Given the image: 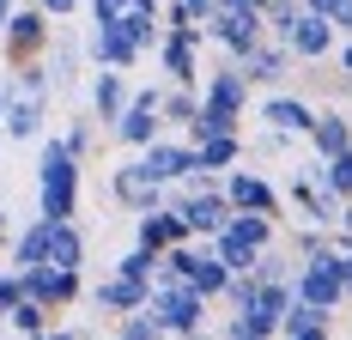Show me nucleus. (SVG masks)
Segmentation results:
<instances>
[{
  "instance_id": "13",
  "label": "nucleus",
  "mask_w": 352,
  "mask_h": 340,
  "mask_svg": "<svg viewBox=\"0 0 352 340\" xmlns=\"http://www.w3.org/2000/svg\"><path fill=\"white\" fill-rule=\"evenodd\" d=\"M109 201L122 206V213H134V219H140V213H152V206L170 201V189H158V182H152V176H146V170L128 158V164L109 170Z\"/></svg>"
},
{
  "instance_id": "27",
  "label": "nucleus",
  "mask_w": 352,
  "mask_h": 340,
  "mask_svg": "<svg viewBox=\"0 0 352 340\" xmlns=\"http://www.w3.org/2000/svg\"><path fill=\"white\" fill-rule=\"evenodd\" d=\"M195 103H201L195 85H164V92H158V122H164V128H188Z\"/></svg>"
},
{
  "instance_id": "22",
  "label": "nucleus",
  "mask_w": 352,
  "mask_h": 340,
  "mask_svg": "<svg viewBox=\"0 0 352 340\" xmlns=\"http://www.w3.org/2000/svg\"><path fill=\"white\" fill-rule=\"evenodd\" d=\"M0 134H6V146H12V140H43L49 134V98H6Z\"/></svg>"
},
{
  "instance_id": "34",
  "label": "nucleus",
  "mask_w": 352,
  "mask_h": 340,
  "mask_svg": "<svg viewBox=\"0 0 352 340\" xmlns=\"http://www.w3.org/2000/svg\"><path fill=\"white\" fill-rule=\"evenodd\" d=\"M152 268H158V255H146V249H128L122 262H116V279H128V286H152Z\"/></svg>"
},
{
  "instance_id": "46",
  "label": "nucleus",
  "mask_w": 352,
  "mask_h": 340,
  "mask_svg": "<svg viewBox=\"0 0 352 340\" xmlns=\"http://www.w3.org/2000/svg\"><path fill=\"white\" fill-rule=\"evenodd\" d=\"M19 12V0H0V31H6V19Z\"/></svg>"
},
{
  "instance_id": "37",
  "label": "nucleus",
  "mask_w": 352,
  "mask_h": 340,
  "mask_svg": "<svg viewBox=\"0 0 352 340\" xmlns=\"http://www.w3.org/2000/svg\"><path fill=\"white\" fill-rule=\"evenodd\" d=\"M280 340H334V322H285Z\"/></svg>"
},
{
  "instance_id": "6",
  "label": "nucleus",
  "mask_w": 352,
  "mask_h": 340,
  "mask_svg": "<svg viewBox=\"0 0 352 340\" xmlns=\"http://www.w3.org/2000/svg\"><path fill=\"white\" fill-rule=\"evenodd\" d=\"M201 25H158V67H164V85H195L201 73Z\"/></svg>"
},
{
  "instance_id": "5",
  "label": "nucleus",
  "mask_w": 352,
  "mask_h": 340,
  "mask_svg": "<svg viewBox=\"0 0 352 340\" xmlns=\"http://www.w3.org/2000/svg\"><path fill=\"white\" fill-rule=\"evenodd\" d=\"M274 43H280L298 67H322V61L334 55V25H328L322 12H304V6H298L280 31H274Z\"/></svg>"
},
{
  "instance_id": "19",
  "label": "nucleus",
  "mask_w": 352,
  "mask_h": 340,
  "mask_svg": "<svg viewBox=\"0 0 352 340\" xmlns=\"http://www.w3.org/2000/svg\"><path fill=\"white\" fill-rule=\"evenodd\" d=\"M85 255H91V237L79 219H61L49 225V243H43V268H67V273H85Z\"/></svg>"
},
{
  "instance_id": "24",
  "label": "nucleus",
  "mask_w": 352,
  "mask_h": 340,
  "mask_svg": "<svg viewBox=\"0 0 352 340\" xmlns=\"http://www.w3.org/2000/svg\"><path fill=\"white\" fill-rule=\"evenodd\" d=\"M79 304H91L98 316H134V310L146 304V286H128V279L104 273L98 286H85V298H79Z\"/></svg>"
},
{
  "instance_id": "11",
  "label": "nucleus",
  "mask_w": 352,
  "mask_h": 340,
  "mask_svg": "<svg viewBox=\"0 0 352 340\" xmlns=\"http://www.w3.org/2000/svg\"><path fill=\"white\" fill-rule=\"evenodd\" d=\"M49 36H55V19H43L36 6H19V12L6 19V31H0V55H6V67L36 61V55L49 49Z\"/></svg>"
},
{
  "instance_id": "42",
  "label": "nucleus",
  "mask_w": 352,
  "mask_h": 340,
  "mask_svg": "<svg viewBox=\"0 0 352 340\" xmlns=\"http://www.w3.org/2000/svg\"><path fill=\"white\" fill-rule=\"evenodd\" d=\"M334 61H340V79H352V36H334Z\"/></svg>"
},
{
  "instance_id": "10",
  "label": "nucleus",
  "mask_w": 352,
  "mask_h": 340,
  "mask_svg": "<svg viewBox=\"0 0 352 340\" xmlns=\"http://www.w3.org/2000/svg\"><path fill=\"white\" fill-rule=\"evenodd\" d=\"M158 92L164 85H134V98H128V109L109 122V134L122 140L128 152H140V146H152V140L164 134V122H158Z\"/></svg>"
},
{
  "instance_id": "51",
  "label": "nucleus",
  "mask_w": 352,
  "mask_h": 340,
  "mask_svg": "<svg viewBox=\"0 0 352 340\" xmlns=\"http://www.w3.org/2000/svg\"><path fill=\"white\" fill-rule=\"evenodd\" d=\"M158 340H176V334H158Z\"/></svg>"
},
{
  "instance_id": "43",
  "label": "nucleus",
  "mask_w": 352,
  "mask_h": 340,
  "mask_svg": "<svg viewBox=\"0 0 352 340\" xmlns=\"http://www.w3.org/2000/svg\"><path fill=\"white\" fill-rule=\"evenodd\" d=\"M334 255H340V292H346V304H352V255L346 249H334Z\"/></svg>"
},
{
  "instance_id": "2",
  "label": "nucleus",
  "mask_w": 352,
  "mask_h": 340,
  "mask_svg": "<svg viewBox=\"0 0 352 340\" xmlns=\"http://www.w3.org/2000/svg\"><path fill=\"white\" fill-rule=\"evenodd\" d=\"M140 310L152 316V328H158V334H176V340L201 334V328L212 322V304H207V298H195L182 279H152Z\"/></svg>"
},
{
  "instance_id": "36",
  "label": "nucleus",
  "mask_w": 352,
  "mask_h": 340,
  "mask_svg": "<svg viewBox=\"0 0 352 340\" xmlns=\"http://www.w3.org/2000/svg\"><path fill=\"white\" fill-rule=\"evenodd\" d=\"M128 6H134V0H85V6H79V12H85V19H91V25H116V19H122V12H128Z\"/></svg>"
},
{
  "instance_id": "49",
  "label": "nucleus",
  "mask_w": 352,
  "mask_h": 340,
  "mask_svg": "<svg viewBox=\"0 0 352 340\" xmlns=\"http://www.w3.org/2000/svg\"><path fill=\"white\" fill-rule=\"evenodd\" d=\"M188 340H219V334H212V328H201V334H188Z\"/></svg>"
},
{
  "instance_id": "32",
  "label": "nucleus",
  "mask_w": 352,
  "mask_h": 340,
  "mask_svg": "<svg viewBox=\"0 0 352 340\" xmlns=\"http://www.w3.org/2000/svg\"><path fill=\"white\" fill-rule=\"evenodd\" d=\"M116 25H122V31L134 36V49H152V43H158V19H152V12H140V6H128V12H122V19H116Z\"/></svg>"
},
{
  "instance_id": "4",
  "label": "nucleus",
  "mask_w": 352,
  "mask_h": 340,
  "mask_svg": "<svg viewBox=\"0 0 352 340\" xmlns=\"http://www.w3.org/2000/svg\"><path fill=\"white\" fill-rule=\"evenodd\" d=\"M219 195H225L231 213H261V219H280V213H285L280 182H274V176H261V170H249V164L219 170Z\"/></svg>"
},
{
  "instance_id": "20",
  "label": "nucleus",
  "mask_w": 352,
  "mask_h": 340,
  "mask_svg": "<svg viewBox=\"0 0 352 340\" xmlns=\"http://www.w3.org/2000/svg\"><path fill=\"white\" fill-rule=\"evenodd\" d=\"M176 243H195V237H188V225L176 219L170 206H152V213H140V219H134V249L164 255V249H176Z\"/></svg>"
},
{
  "instance_id": "48",
  "label": "nucleus",
  "mask_w": 352,
  "mask_h": 340,
  "mask_svg": "<svg viewBox=\"0 0 352 340\" xmlns=\"http://www.w3.org/2000/svg\"><path fill=\"white\" fill-rule=\"evenodd\" d=\"M6 98H12V85H6V79H0V109H6Z\"/></svg>"
},
{
  "instance_id": "3",
  "label": "nucleus",
  "mask_w": 352,
  "mask_h": 340,
  "mask_svg": "<svg viewBox=\"0 0 352 340\" xmlns=\"http://www.w3.org/2000/svg\"><path fill=\"white\" fill-rule=\"evenodd\" d=\"M267 243H280V219H261V213H231V219L207 237V249H212L231 273H249V268H255V255H261Z\"/></svg>"
},
{
  "instance_id": "1",
  "label": "nucleus",
  "mask_w": 352,
  "mask_h": 340,
  "mask_svg": "<svg viewBox=\"0 0 352 340\" xmlns=\"http://www.w3.org/2000/svg\"><path fill=\"white\" fill-rule=\"evenodd\" d=\"M79 158H67L61 134L36 140V219L61 225V219H79Z\"/></svg>"
},
{
  "instance_id": "12",
  "label": "nucleus",
  "mask_w": 352,
  "mask_h": 340,
  "mask_svg": "<svg viewBox=\"0 0 352 340\" xmlns=\"http://www.w3.org/2000/svg\"><path fill=\"white\" fill-rule=\"evenodd\" d=\"M79 49H85V61L91 67H116V73H134L146 61L140 49H134V36L122 31V25H91V31L79 36Z\"/></svg>"
},
{
  "instance_id": "35",
  "label": "nucleus",
  "mask_w": 352,
  "mask_h": 340,
  "mask_svg": "<svg viewBox=\"0 0 352 340\" xmlns=\"http://www.w3.org/2000/svg\"><path fill=\"white\" fill-rule=\"evenodd\" d=\"M116 340H158V328L146 310H134V316H116Z\"/></svg>"
},
{
  "instance_id": "40",
  "label": "nucleus",
  "mask_w": 352,
  "mask_h": 340,
  "mask_svg": "<svg viewBox=\"0 0 352 340\" xmlns=\"http://www.w3.org/2000/svg\"><path fill=\"white\" fill-rule=\"evenodd\" d=\"M328 25H334V36H352V0H334L328 6Z\"/></svg>"
},
{
  "instance_id": "7",
  "label": "nucleus",
  "mask_w": 352,
  "mask_h": 340,
  "mask_svg": "<svg viewBox=\"0 0 352 340\" xmlns=\"http://www.w3.org/2000/svg\"><path fill=\"white\" fill-rule=\"evenodd\" d=\"M292 298L334 316V310L346 304V292H340V255L328 249V255H316V262H298V273H292Z\"/></svg>"
},
{
  "instance_id": "45",
  "label": "nucleus",
  "mask_w": 352,
  "mask_h": 340,
  "mask_svg": "<svg viewBox=\"0 0 352 340\" xmlns=\"http://www.w3.org/2000/svg\"><path fill=\"white\" fill-rule=\"evenodd\" d=\"M298 6H304V12H322V19H328V6H334V0H298Z\"/></svg>"
},
{
  "instance_id": "9",
  "label": "nucleus",
  "mask_w": 352,
  "mask_h": 340,
  "mask_svg": "<svg viewBox=\"0 0 352 340\" xmlns=\"http://www.w3.org/2000/svg\"><path fill=\"white\" fill-rule=\"evenodd\" d=\"M19 273V292L25 298H36L43 310H73L79 298H85V273H67V268H12Z\"/></svg>"
},
{
  "instance_id": "38",
  "label": "nucleus",
  "mask_w": 352,
  "mask_h": 340,
  "mask_svg": "<svg viewBox=\"0 0 352 340\" xmlns=\"http://www.w3.org/2000/svg\"><path fill=\"white\" fill-rule=\"evenodd\" d=\"M36 12H43V19H55V25H67V19H79V6H85V0H31Z\"/></svg>"
},
{
  "instance_id": "16",
  "label": "nucleus",
  "mask_w": 352,
  "mask_h": 340,
  "mask_svg": "<svg viewBox=\"0 0 352 340\" xmlns=\"http://www.w3.org/2000/svg\"><path fill=\"white\" fill-rule=\"evenodd\" d=\"M231 67L243 73L249 85H261V92H285V79H292V55H285L274 36H261L243 61H231Z\"/></svg>"
},
{
  "instance_id": "17",
  "label": "nucleus",
  "mask_w": 352,
  "mask_h": 340,
  "mask_svg": "<svg viewBox=\"0 0 352 340\" xmlns=\"http://www.w3.org/2000/svg\"><path fill=\"white\" fill-rule=\"evenodd\" d=\"M128 98H134V79L116 73V67H98V73H91V85H85V116L109 128V122L128 109Z\"/></svg>"
},
{
  "instance_id": "18",
  "label": "nucleus",
  "mask_w": 352,
  "mask_h": 340,
  "mask_svg": "<svg viewBox=\"0 0 352 340\" xmlns=\"http://www.w3.org/2000/svg\"><path fill=\"white\" fill-rule=\"evenodd\" d=\"M310 116H316V103L304 98V92H267L261 109H255V122H261V128H280V134H292V140L310 128Z\"/></svg>"
},
{
  "instance_id": "15",
  "label": "nucleus",
  "mask_w": 352,
  "mask_h": 340,
  "mask_svg": "<svg viewBox=\"0 0 352 340\" xmlns=\"http://www.w3.org/2000/svg\"><path fill=\"white\" fill-rule=\"evenodd\" d=\"M134 164H140L158 189H176V182L195 170V152H188V140H164V134H158L152 146H140V152H134Z\"/></svg>"
},
{
  "instance_id": "50",
  "label": "nucleus",
  "mask_w": 352,
  "mask_h": 340,
  "mask_svg": "<svg viewBox=\"0 0 352 340\" xmlns=\"http://www.w3.org/2000/svg\"><path fill=\"white\" fill-rule=\"evenodd\" d=\"M0 158H6V134H0Z\"/></svg>"
},
{
  "instance_id": "44",
  "label": "nucleus",
  "mask_w": 352,
  "mask_h": 340,
  "mask_svg": "<svg viewBox=\"0 0 352 340\" xmlns=\"http://www.w3.org/2000/svg\"><path fill=\"white\" fill-rule=\"evenodd\" d=\"M219 6H237V12H267V0H219Z\"/></svg>"
},
{
  "instance_id": "30",
  "label": "nucleus",
  "mask_w": 352,
  "mask_h": 340,
  "mask_svg": "<svg viewBox=\"0 0 352 340\" xmlns=\"http://www.w3.org/2000/svg\"><path fill=\"white\" fill-rule=\"evenodd\" d=\"M6 85H12V98H49V73H43V55H36V61H19V67L6 73Z\"/></svg>"
},
{
  "instance_id": "53",
  "label": "nucleus",
  "mask_w": 352,
  "mask_h": 340,
  "mask_svg": "<svg viewBox=\"0 0 352 340\" xmlns=\"http://www.w3.org/2000/svg\"><path fill=\"white\" fill-rule=\"evenodd\" d=\"M346 116H352V109H346Z\"/></svg>"
},
{
  "instance_id": "52",
  "label": "nucleus",
  "mask_w": 352,
  "mask_h": 340,
  "mask_svg": "<svg viewBox=\"0 0 352 340\" xmlns=\"http://www.w3.org/2000/svg\"><path fill=\"white\" fill-rule=\"evenodd\" d=\"M0 334H6V322H0Z\"/></svg>"
},
{
  "instance_id": "14",
  "label": "nucleus",
  "mask_w": 352,
  "mask_h": 340,
  "mask_svg": "<svg viewBox=\"0 0 352 340\" xmlns=\"http://www.w3.org/2000/svg\"><path fill=\"white\" fill-rule=\"evenodd\" d=\"M79 67H85V49H79V36L55 25L49 49H43V73H49V98H73V92H79Z\"/></svg>"
},
{
  "instance_id": "28",
  "label": "nucleus",
  "mask_w": 352,
  "mask_h": 340,
  "mask_svg": "<svg viewBox=\"0 0 352 340\" xmlns=\"http://www.w3.org/2000/svg\"><path fill=\"white\" fill-rule=\"evenodd\" d=\"M328 249H334V231H322V225H292V243H285L292 262H316Z\"/></svg>"
},
{
  "instance_id": "25",
  "label": "nucleus",
  "mask_w": 352,
  "mask_h": 340,
  "mask_svg": "<svg viewBox=\"0 0 352 340\" xmlns=\"http://www.w3.org/2000/svg\"><path fill=\"white\" fill-rule=\"evenodd\" d=\"M188 152H195V170H231L243 164V134H212V140H188Z\"/></svg>"
},
{
  "instance_id": "29",
  "label": "nucleus",
  "mask_w": 352,
  "mask_h": 340,
  "mask_svg": "<svg viewBox=\"0 0 352 340\" xmlns=\"http://www.w3.org/2000/svg\"><path fill=\"white\" fill-rule=\"evenodd\" d=\"M0 322H6V328H12L19 340H25V334H36V328H49V322H55V310H43L36 298H19V304L6 310Z\"/></svg>"
},
{
  "instance_id": "26",
  "label": "nucleus",
  "mask_w": 352,
  "mask_h": 340,
  "mask_svg": "<svg viewBox=\"0 0 352 340\" xmlns=\"http://www.w3.org/2000/svg\"><path fill=\"white\" fill-rule=\"evenodd\" d=\"M310 170H316V182L334 195V201H352V146L334 152V158H310Z\"/></svg>"
},
{
  "instance_id": "21",
  "label": "nucleus",
  "mask_w": 352,
  "mask_h": 340,
  "mask_svg": "<svg viewBox=\"0 0 352 340\" xmlns=\"http://www.w3.org/2000/svg\"><path fill=\"white\" fill-rule=\"evenodd\" d=\"M249 92H255V85H249L243 73L231 67V61H219V67L207 73V85H201V103H207V109H225V116H243Z\"/></svg>"
},
{
  "instance_id": "41",
  "label": "nucleus",
  "mask_w": 352,
  "mask_h": 340,
  "mask_svg": "<svg viewBox=\"0 0 352 340\" xmlns=\"http://www.w3.org/2000/svg\"><path fill=\"white\" fill-rule=\"evenodd\" d=\"M176 6L188 12V25H207V12H212V6H219V0H176Z\"/></svg>"
},
{
  "instance_id": "8",
  "label": "nucleus",
  "mask_w": 352,
  "mask_h": 340,
  "mask_svg": "<svg viewBox=\"0 0 352 340\" xmlns=\"http://www.w3.org/2000/svg\"><path fill=\"white\" fill-rule=\"evenodd\" d=\"M201 36L225 49V61H243L249 49H255V43L267 36V25H261V12H237V6H212V12H207V25H201Z\"/></svg>"
},
{
  "instance_id": "39",
  "label": "nucleus",
  "mask_w": 352,
  "mask_h": 340,
  "mask_svg": "<svg viewBox=\"0 0 352 340\" xmlns=\"http://www.w3.org/2000/svg\"><path fill=\"white\" fill-rule=\"evenodd\" d=\"M19 298H25V292H19V273H12V268H0V316L19 304Z\"/></svg>"
},
{
  "instance_id": "33",
  "label": "nucleus",
  "mask_w": 352,
  "mask_h": 340,
  "mask_svg": "<svg viewBox=\"0 0 352 340\" xmlns=\"http://www.w3.org/2000/svg\"><path fill=\"white\" fill-rule=\"evenodd\" d=\"M243 158H292V134H280V128H261L255 140H243Z\"/></svg>"
},
{
  "instance_id": "47",
  "label": "nucleus",
  "mask_w": 352,
  "mask_h": 340,
  "mask_svg": "<svg viewBox=\"0 0 352 340\" xmlns=\"http://www.w3.org/2000/svg\"><path fill=\"white\" fill-rule=\"evenodd\" d=\"M6 237H12V225H6V206H0V249H6Z\"/></svg>"
},
{
  "instance_id": "23",
  "label": "nucleus",
  "mask_w": 352,
  "mask_h": 340,
  "mask_svg": "<svg viewBox=\"0 0 352 340\" xmlns=\"http://www.w3.org/2000/svg\"><path fill=\"white\" fill-rule=\"evenodd\" d=\"M304 140H310V152H316V158H334V152H346V146H352V116L340 109V103H328V109L310 116Z\"/></svg>"
},
{
  "instance_id": "31",
  "label": "nucleus",
  "mask_w": 352,
  "mask_h": 340,
  "mask_svg": "<svg viewBox=\"0 0 352 340\" xmlns=\"http://www.w3.org/2000/svg\"><path fill=\"white\" fill-rule=\"evenodd\" d=\"M61 146H67V158L85 164V158L98 152V122H91V116H73L67 128H61Z\"/></svg>"
}]
</instances>
